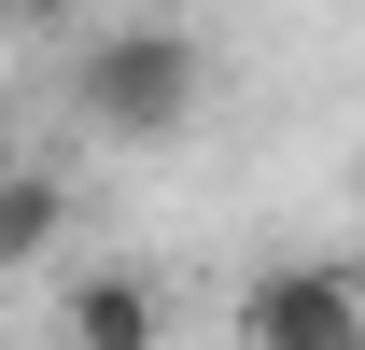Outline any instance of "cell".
I'll list each match as a JSON object with an SVG mask.
<instances>
[{
  "instance_id": "cell-1",
  "label": "cell",
  "mask_w": 365,
  "mask_h": 350,
  "mask_svg": "<svg viewBox=\"0 0 365 350\" xmlns=\"http://www.w3.org/2000/svg\"><path fill=\"white\" fill-rule=\"evenodd\" d=\"M197 98H211V56H197V28H169V14L98 28L85 70H71V112H85L98 140H182Z\"/></svg>"
},
{
  "instance_id": "cell-2",
  "label": "cell",
  "mask_w": 365,
  "mask_h": 350,
  "mask_svg": "<svg viewBox=\"0 0 365 350\" xmlns=\"http://www.w3.org/2000/svg\"><path fill=\"white\" fill-rule=\"evenodd\" d=\"M239 350H365V280H351L337 253L253 266V295H239Z\"/></svg>"
},
{
  "instance_id": "cell-3",
  "label": "cell",
  "mask_w": 365,
  "mask_h": 350,
  "mask_svg": "<svg viewBox=\"0 0 365 350\" xmlns=\"http://www.w3.org/2000/svg\"><path fill=\"white\" fill-rule=\"evenodd\" d=\"M56 336L71 350H169V280L155 266H85L56 295Z\"/></svg>"
},
{
  "instance_id": "cell-4",
  "label": "cell",
  "mask_w": 365,
  "mask_h": 350,
  "mask_svg": "<svg viewBox=\"0 0 365 350\" xmlns=\"http://www.w3.org/2000/svg\"><path fill=\"white\" fill-rule=\"evenodd\" d=\"M56 238H71V182H56V169H0V280L43 266Z\"/></svg>"
},
{
  "instance_id": "cell-5",
  "label": "cell",
  "mask_w": 365,
  "mask_h": 350,
  "mask_svg": "<svg viewBox=\"0 0 365 350\" xmlns=\"http://www.w3.org/2000/svg\"><path fill=\"white\" fill-rule=\"evenodd\" d=\"M43 28H71V0H0V43H43Z\"/></svg>"
}]
</instances>
